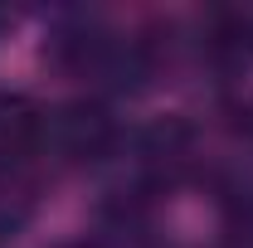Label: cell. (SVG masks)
I'll list each match as a JSON object with an SVG mask.
<instances>
[{"mask_svg": "<svg viewBox=\"0 0 253 248\" xmlns=\"http://www.w3.org/2000/svg\"><path fill=\"white\" fill-rule=\"evenodd\" d=\"M63 248H97V244H63Z\"/></svg>", "mask_w": 253, "mask_h": 248, "instance_id": "obj_5", "label": "cell"}, {"mask_svg": "<svg viewBox=\"0 0 253 248\" xmlns=\"http://www.w3.org/2000/svg\"><path fill=\"white\" fill-rule=\"evenodd\" d=\"M49 59L59 63L68 78L102 88V93H136L151 78V49L141 39L107 30L102 20H63L59 30L49 34Z\"/></svg>", "mask_w": 253, "mask_h": 248, "instance_id": "obj_1", "label": "cell"}, {"mask_svg": "<svg viewBox=\"0 0 253 248\" xmlns=\"http://www.w3.org/2000/svg\"><path fill=\"white\" fill-rule=\"evenodd\" d=\"M25 214H30V195L15 185V180H0V239L15 234L25 224Z\"/></svg>", "mask_w": 253, "mask_h": 248, "instance_id": "obj_4", "label": "cell"}, {"mask_svg": "<svg viewBox=\"0 0 253 248\" xmlns=\"http://www.w3.org/2000/svg\"><path fill=\"white\" fill-rule=\"evenodd\" d=\"M44 151V107L25 93L0 88V165H20Z\"/></svg>", "mask_w": 253, "mask_h": 248, "instance_id": "obj_3", "label": "cell"}, {"mask_svg": "<svg viewBox=\"0 0 253 248\" xmlns=\"http://www.w3.org/2000/svg\"><path fill=\"white\" fill-rule=\"evenodd\" d=\"M122 141V126L117 117L83 97V102H63L54 112H44V151H54L63 165H93V161H107Z\"/></svg>", "mask_w": 253, "mask_h": 248, "instance_id": "obj_2", "label": "cell"}]
</instances>
